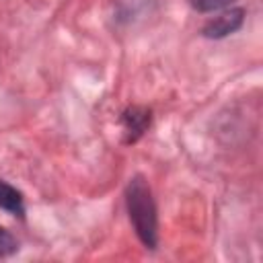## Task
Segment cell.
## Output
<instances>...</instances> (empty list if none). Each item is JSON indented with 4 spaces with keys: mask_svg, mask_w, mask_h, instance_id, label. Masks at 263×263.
<instances>
[{
    "mask_svg": "<svg viewBox=\"0 0 263 263\" xmlns=\"http://www.w3.org/2000/svg\"><path fill=\"white\" fill-rule=\"evenodd\" d=\"M127 212L140 240L152 249L156 245V208L150 187L140 177L132 179L127 185Z\"/></svg>",
    "mask_w": 263,
    "mask_h": 263,
    "instance_id": "1",
    "label": "cell"
},
{
    "mask_svg": "<svg viewBox=\"0 0 263 263\" xmlns=\"http://www.w3.org/2000/svg\"><path fill=\"white\" fill-rule=\"evenodd\" d=\"M242 18H245V10L242 8H230V10H224L222 14L214 16L212 21H208V25L203 27V35L205 37H226L230 33H234L240 25H242Z\"/></svg>",
    "mask_w": 263,
    "mask_h": 263,
    "instance_id": "2",
    "label": "cell"
},
{
    "mask_svg": "<svg viewBox=\"0 0 263 263\" xmlns=\"http://www.w3.org/2000/svg\"><path fill=\"white\" fill-rule=\"evenodd\" d=\"M123 121H125V132L129 134V140L134 142L138 136L144 134V129L148 127L150 123V113L144 111V109H138V107H132L125 115H123Z\"/></svg>",
    "mask_w": 263,
    "mask_h": 263,
    "instance_id": "3",
    "label": "cell"
},
{
    "mask_svg": "<svg viewBox=\"0 0 263 263\" xmlns=\"http://www.w3.org/2000/svg\"><path fill=\"white\" fill-rule=\"evenodd\" d=\"M0 208L14 216H23V212H25L21 191H16L12 185H8L2 179H0Z\"/></svg>",
    "mask_w": 263,
    "mask_h": 263,
    "instance_id": "4",
    "label": "cell"
},
{
    "mask_svg": "<svg viewBox=\"0 0 263 263\" xmlns=\"http://www.w3.org/2000/svg\"><path fill=\"white\" fill-rule=\"evenodd\" d=\"M189 2L199 12H216V10H222V8L230 6L236 0H189Z\"/></svg>",
    "mask_w": 263,
    "mask_h": 263,
    "instance_id": "5",
    "label": "cell"
},
{
    "mask_svg": "<svg viewBox=\"0 0 263 263\" xmlns=\"http://www.w3.org/2000/svg\"><path fill=\"white\" fill-rule=\"evenodd\" d=\"M12 251H16V240L4 228H0V257L10 255Z\"/></svg>",
    "mask_w": 263,
    "mask_h": 263,
    "instance_id": "6",
    "label": "cell"
}]
</instances>
